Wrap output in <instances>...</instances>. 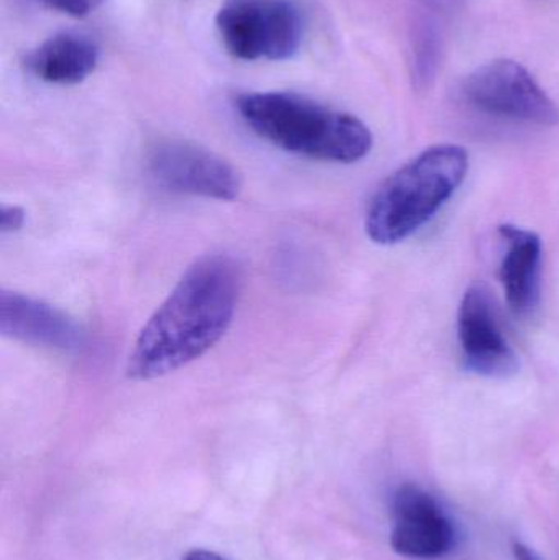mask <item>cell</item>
<instances>
[{"instance_id":"1","label":"cell","mask_w":559,"mask_h":560,"mask_svg":"<svg viewBox=\"0 0 559 560\" xmlns=\"http://www.w3.org/2000/svg\"><path fill=\"white\" fill-rule=\"evenodd\" d=\"M242 290L229 256L194 262L141 329L127 362L133 381H153L206 354L225 335Z\"/></svg>"},{"instance_id":"2","label":"cell","mask_w":559,"mask_h":560,"mask_svg":"<svg viewBox=\"0 0 559 560\" xmlns=\"http://www.w3.org/2000/svg\"><path fill=\"white\" fill-rule=\"evenodd\" d=\"M235 107L258 137L298 156L351 164L373 148L360 118L294 92H248L238 95Z\"/></svg>"},{"instance_id":"3","label":"cell","mask_w":559,"mask_h":560,"mask_svg":"<svg viewBox=\"0 0 559 560\" xmlns=\"http://www.w3.org/2000/svg\"><path fill=\"white\" fill-rule=\"evenodd\" d=\"M469 154L458 144H436L391 174L366 212V233L391 246L419 232L455 196L468 176Z\"/></svg>"},{"instance_id":"4","label":"cell","mask_w":559,"mask_h":560,"mask_svg":"<svg viewBox=\"0 0 559 560\" xmlns=\"http://www.w3.org/2000/svg\"><path fill=\"white\" fill-rule=\"evenodd\" d=\"M223 48L242 61H288L304 42V16L292 0H225L216 15Z\"/></svg>"},{"instance_id":"5","label":"cell","mask_w":559,"mask_h":560,"mask_svg":"<svg viewBox=\"0 0 559 560\" xmlns=\"http://www.w3.org/2000/svg\"><path fill=\"white\" fill-rule=\"evenodd\" d=\"M465 101L481 114L522 124L554 127L559 121L557 104L534 75L512 59H496L479 66L463 81Z\"/></svg>"},{"instance_id":"6","label":"cell","mask_w":559,"mask_h":560,"mask_svg":"<svg viewBox=\"0 0 559 560\" xmlns=\"http://www.w3.org/2000/svg\"><path fill=\"white\" fill-rule=\"evenodd\" d=\"M147 166L151 179L171 194L233 200L242 189L229 161L189 141H160L148 151Z\"/></svg>"},{"instance_id":"7","label":"cell","mask_w":559,"mask_h":560,"mask_svg":"<svg viewBox=\"0 0 559 560\" xmlns=\"http://www.w3.org/2000/svg\"><path fill=\"white\" fill-rule=\"evenodd\" d=\"M458 341L465 368L486 378H509L521 369L517 352L505 338L491 295L471 285L458 310Z\"/></svg>"},{"instance_id":"8","label":"cell","mask_w":559,"mask_h":560,"mask_svg":"<svg viewBox=\"0 0 559 560\" xmlns=\"http://www.w3.org/2000/svg\"><path fill=\"white\" fill-rule=\"evenodd\" d=\"M456 529L435 497L416 483H404L394 493L391 546L404 558L432 560L450 555Z\"/></svg>"},{"instance_id":"9","label":"cell","mask_w":559,"mask_h":560,"mask_svg":"<svg viewBox=\"0 0 559 560\" xmlns=\"http://www.w3.org/2000/svg\"><path fill=\"white\" fill-rule=\"evenodd\" d=\"M0 331L28 345L62 351L81 348L84 339L74 319L61 310L5 290L0 295Z\"/></svg>"},{"instance_id":"10","label":"cell","mask_w":559,"mask_h":560,"mask_svg":"<svg viewBox=\"0 0 559 560\" xmlns=\"http://www.w3.org/2000/svg\"><path fill=\"white\" fill-rule=\"evenodd\" d=\"M504 243L499 279L504 289L509 308L515 316H531L540 302L541 238L532 230L515 225L499 226Z\"/></svg>"},{"instance_id":"11","label":"cell","mask_w":559,"mask_h":560,"mask_svg":"<svg viewBox=\"0 0 559 560\" xmlns=\"http://www.w3.org/2000/svg\"><path fill=\"white\" fill-rule=\"evenodd\" d=\"M101 61L97 43L82 33L49 36L26 55L25 68L46 84L78 85L94 74Z\"/></svg>"},{"instance_id":"12","label":"cell","mask_w":559,"mask_h":560,"mask_svg":"<svg viewBox=\"0 0 559 560\" xmlns=\"http://www.w3.org/2000/svg\"><path fill=\"white\" fill-rule=\"evenodd\" d=\"M35 2L46 9L72 16V19H84L101 9L105 0H35Z\"/></svg>"},{"instance_id":"13","label":"cell","mask_w":559,"mask_h":560,"mask_svg":"<svg viewBox=\"0 0 559 560\" xmlns=\"http://www.w3.org/2000/svg\"><path fill=\"white\" fill-rule=\"evenodd\" d=\"M25 225V212L22 207L3 206L0 212V232L7 233L19 232Z\"/></svg>"},{"instance_id":"14","label":"cell","mask_w":559,"mask_h":560,"mask_svg":"<svg viewBox=\"0 0 559 560\" xmlns=\"http://www.w3.org/2000/svg\"><path fill=\"white\" fill-rule=\"evenodd\" d=\"M514 558L515 560H541L540 556L534 551V549L528 548L524 542H514Z\"/></svg>"},{"instance_id":"15","label":"cell","mask_w":559,"mask_h":560,"mask_svg":"<svg viewBox=\"0 0 559 560\" xmlns=\"http://www.w3.org/2000/svg\"><path fill=\"white\" fill-rule=\"evenodd\" d=\"M183 560H223L216 552L207 551V549H194L187 552Z\"/></svg>"}]
</instances>
